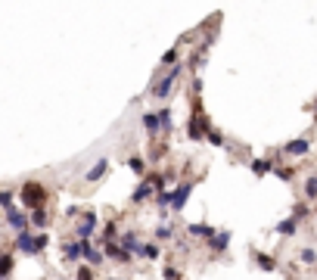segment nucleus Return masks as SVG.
I'll return each mask as SVG.
<instances>
[{"mask_svg": "<svg viewBox=\"0 0 317 280\" xmlns=\"http://www.w3.org/2000/svg\"><path fill=\"white\" fill-rule=\"evenodd\" d=\"M162 280H180V271H177L174 265H168V268L162 271Z\"/></svg>", "mask_w": 317, "mask_h": 280, "instance_id": "30", "label": "nucleus"}, {"mask_svg": "<svg viewBox=\"0 0 317 280\" xmlns=\"http://www.w3.org/2000/svg\"><path fill=\"white\" fill-rule=\"evenodd\" d=\"M13 196H16L13 190H0V205H4V209H7V212L13 209Z\"/></svg>", "mask_w": 317, "mask_h": 280, "instance_id": "28", "label": "nucleus"}, {"mask_svg": "<svg viewBox=\"0 0 317 280\" xmlns=\"http://www.w3.org/2000/svg\"><path fill=\"white\" fill-rule=\"evenodd\" d=\"M190 193H193V184L190 181H183L180 187H174V190H171V212H180L183 205H186V199H190Z\"/></svg>", "mask_w": 317, "mask_h": 280, "instance_id": "4", "label": "nucleus"}, {"mask_svg": "<svg viewBox=\"0 0 317 280\" xmlns=\"http://www.w3.org/2000/svg\"><path fill=\"white\" fill-rule=\"evenodd\" d=\"M274 231L280 234V237H292L295 231H298V218L292 215V218H283L280 224H274Z\"/></svg>", "mask_w": 317, "mask_h": 280, "instance_id": "11", "label": "nucleus"}, {"mask_svg": "<svg viewBox=\"0 0 317 280\" xmlns=\"http://www.w3.org/2000/svg\"><path fill=\"white\" fill-rule=\"evenodd\" d=\"M205 137H209V143H215V146H224V143H227V137H224L221 131H215V128H209V134H205Z\"/></svg>", "mask_w": 317, "mask_h": 280, "instance_id": "25", "label": "nucleus"}, {"mask_svg": "<svg viewBox=\"0 0 317 280\" xmlns=\"http://www.w3.org/2000/svg\"><path fill=\"white\" fill-rule=\"evenodd\" d=\"M227 243H230V231H221V234H215L212 240H209V249L218 255V252H227Z\"/></svg>", "mask_w": 317, "mask_h": 280, "instance_id": "10", "label": "nucleus"}, {"mask_svg": "<svg viewBox=\"0 0 317 280\" xmlns=\"http://www.w3.org/2000/svg\"><path fill=\"white\" fill-rule=\"evenodd\" d=\"M128 165H131V172H134V175H140V178L146 175V162H143L140 156H131V159H128Z\"/></svg>", "mask_w": 317, "mask_h": 280, "instance_id": "21", "label": "nucleus"}, {"mask_svg": "<svg viewBox=\"0 0 317 280\" xmlns=\"http://www.w3.org/2000/svg\"><path fill=\"white\" fill-rule=\"evenodd\" d=\"M156 193H159L156 187L149 184V181H143V184L137 187V190H134V196H131V202H134V205H140V202H146V199H153Z\"/></svg>", "mask_w": 317, "mask_h": 280, "instance_id": "9", "label": "nucleus"}, {"mask_svg": "<svg viewBox=\"0 0 317 280\" xmlns=\"http://www.w3.org/2000/svg\"><path fill=\"white\" fill-rule=\"evenodd\" d=\"M274 175H277L280 181H292V178H295V172H292V168H286V165H280V168H274Z\"/></svg>", "mask_w": 317, "mask_h": 280, "instance_id": "27", "label": "nucleus"}, {"mask_svg": "<svg viewBox=\"0 0 317 280\" xmlns=\"http://www.w3.org/2000/svg\"><path fill=\"white\" fill-rule=\"evenodd\" d=\"M159 122H162V131L168 134V131L174 128V122H171V109H159Z\"/></svg>", "mask_w": 317, "mask_h": 280, "instance_id": "22", "label": "nucleus"}, {"mask_svg": "<svg viewBox=\"0 0 317 280\" xmlns=\"http://www.w3.org/2000/svg\"><path fill=\"white\" fill-rule=\"evenodd\" d=\"M283 153H286V156H295V159H298V156H308V153H311V140H308V137H295V140H289V143L283 146Z\"/></svg>", "mask_w": 317, "mask_h": 280, "instance_id": "5", "label": "nucleus"}, {"mask_svg": "<svg viewBox=\"0 0 317 280\" xmlns=\"http://www.w3.org/2000/svg\"><path fill=\"white\" fill-rule=\"evenodd\" d=\"M106 255L112 261H131V252L121 249V243H106Z\"/></svg>", "mask_w": 317, "mask_h": 280, "instance_id": "13", "label": "nucleus"}, {"mask_svg": "<svg viewBox=\"0 0 317 280\" xmlns=\"http://www.w3.org/2000/svg\"><path fill=\"white\" fill-rule=\"evenodd\" d=\"M106 168H109V162H106V159H100L97 165H90V172L84 175V181H90V184H93V181H100V178L106 175Z\"/></svg>", "mask_w": 317, "mask_h": 280, "instance_id": "17", "label": "nucleus"}, {"mask_svg": "<svg viewBox=\"0 0 317 280\" xmlns=\"http://www.w3.org/2000/svg\"><path fill=\"white\" fill-rule=\"evenodd\" d=\"M305 199H317V175H311L305 181Z\"/></svg>", "mask_w": 317, "mask_h": 280, "instance_id": "23", "label": "nucleus"}, {"mask_svg": "<svg viewBox=\"0 0 317 280\" xmlns=\"http://www.w3.org/2000/svg\"><path fill=\"white\" fill-rule=\"evenodd\" d=\"M249 168H252L255 175H268V172H274V162H271V159H255Z\"/></svg>", "mask_w": 317, "mask_h": 280, "instance_id": "19", "label": "nucleus"}, {"mask_svg": "<svg viewBox=\"0 0 317 280\" xmlns=\"http://www.w3.org/2000/svg\"><path fill=\"white\" fill-rule=\"evenodd\" d=\"M28 221H31V218H28L25 212H19V209H10V212H7V224H10L16 234H25V231H28Z\"/></svg>", "mask_w": 317, "mask_h": 280, "instance_id": "6", "label": "nucleus"}, {"mask_svg": "<svg viewBox=\"0 0 317 280\" xmlns=\"http://www.w3.org/2000/svg\"><path fill=\"white\" fill-rule=\"evenodd\" d=\"M115 231H118V228H115V224L109 221V224H106V243H112V237H115Z\"/></svg>", "mask_w": 317, "mask_h": 280, "instance_id": "32", "label": "nucleus"}, {"mask_svg": "<svg viewBox=\"0 0 317 280\" xmlns=\"http://www.w3.org/2000/svg\"><path fill=\"white\" fill-rule=\"evenodd\" d=\"M314 109H317V100H314Z\"/></svg>", "mask_w": 317, "mask_h": 280, "instance_id": "33", "label": "nucleus"}, {"mask_svg": "<svg viewBox=\"0 0 317 280\" xmlns=\"http://www.w3.org/2000/svg\"><path fill=\"white\" fill-rule=\"evenodd\" d=\"M186 231H190V237H202V240H212V237L218 234L215 228H209V224H190Z\"/></svg>", "mask_w": 317, "mask_h": 280, "instance_id": "16", "label": "nucleus"}, {"mask_svg": "<svg viewBox=\"0 0 317 280\" xmlns=\"http://www.w3.org/2000/svg\"><path fill=\"white\" fill-rule=\"evenodd\" d=\"M143 131L149 137H159V131H162V122H159V112H143Z\"/></svg>", "mask_w": 317, "mask_h": 280, "instance_id": "8", "label": "nucleus"}, {"mask_svg": "<svg viewBox=\"0 0 317 280\" xmlns=\"http://www.w3.org/2000/svg\"><path fill=\"white\" fill-rule=\"evenodd\" d=\"M31 224H34V228H37V231H41V228H47V212H44V209H37V212H31Z\"/></svg>", "mask_w": 317, "mask_h": 280, "instance_id": "24", "label": "nucleus"}, {"mask_svg": "<svg viewBox=\"0 0 317 280\" xmlns=\"http://www.w3.org/2000/svg\"><path fill=\"white\" fill-rule=\"evenodd\" d=\"M84 258H87V265H103V252L93 249L90 240H84Z\"/></svg>", "mask_w": 317, "mask_h": 280, "instance_id": "14", "label": "nucleus"}, {"mask_svg": "<svg viewBox=\"0 0 317 280\" xmlns=\"http://www.w3.org/2000/svg\"><path fill=\"white\" fill-rule=\"evenodd\" d=\"M177 60H180V47H171V50H168V53L162 56V63H159V66H162V69H165V66H171V69H174V66H177Z\"/></svg>", "mask_w": 317, "mask_h": 280, "instance_id": "20", "label": "nucleus"}, {"mask_svg": "<svg viewBox=\"0 0 317 280\" xmlns=\"http://www.w3.org/2000/svg\"><path fill=\"white\" fill-rule=\"evenodd\" d=\"M78 280H93V268H78Z\"/></svg>", "mask_w": 317, "mask_h": 280, "instance_id": "31", "label": "nucleus"}, {"mask_svg": "<svg viewBox=\"0 0 317 280\" xmlns=\"http://www.w3.org/2000/svg\"><path fill=\"white\" fill-rule=\"evenodd\" d=\"M302 261H305V265H314V261H317V249L305 246V249H302Z\"/></svg>", "mask_w": 317, "mask_h": 280, "instance_id": "29", "label": "nucleus"}, {"mask_svg": "<svg viewBox=\"0 0 317 280\" xmlns=\"http://www.w3.org/2000/svg\"><path fill=\"white\" fill-rule=\"evenodd\" d=\"M16 246H19V249H22L25 255H37V252H41V249L47 246V237H44V234H37V237H31V234L25 231V234H16Z\"/></svg>", "mask_w": 317, "mask_h": 280, "instance_id": "3", "label": "nucleus"}, {"mask_svg": "<svg viewBox=\"0 0 317 280\" xmlns=\"http://www.w3.org/2000/svg\"><path fill=\"white\" fill-rule=\"evenodd\" d=\"M22 205L25 209H31V212H37V209H44V202H47V190L37 181H28V184H22Z\"/></svg>", "mask_w": 317, "mask_h": 280, "instance_id": "2", "label": "nucleus"}, {"mask_svg": "<svg viewBox=\"0 0 317 280\" xmlns=\"http://www.w3.org/2000/svg\"><path fill=\"white\" fill-rule=\"evenodd\" d=\"M62 255H66L69 261H75V258H84V240H75V243H66V246H62Z\"/></svg>", "mask_w": 317, "mask_h": 280, "instance_id": "12", "label": "nucleus"}, {"mask_svg": "<svg viewBox=\"0 0 317 280\" xmlns=\"http://www.w3.org/2000/svg\"><path fill=\"white\" fill-rule=\"evenodd\" d=\"M255 265H258L261 271H277V258H274V255H265V252H258V249H255Z\"/></svg>", "mask_w": 317, "mask_h": 280, "instance_id": "15", "label": "nucleus"}, {"mask_svg": "<svg viewBox=\"0 0 317 280\" xmlns=\"http://www.w3.org/2000/svg\"><path fill=\"white\" fill-rule=\"evenodd\" d=\"M13 265H16L13 255L10 252H0V277H10L13 274Z\"/></svg>", "mask_w": 317, "mask_h": 280, "instance_id": "18", "label": "nucleus"}, {"mask_svg": "<svg viewBox=\"0 0 317 280\" xmlns=\"http://www.w3.org/2000/svg\"><path fill=\"white\" fill-rule=\"evenodd\" d=\"M93 231H97V215H93V212H87V215H84L78 224H75V234H78L81 240H87Z\"/></svg>", "mask_w": 317, "mask_h": 280, "instance_id": "7", "label": "nucleus"}, {"mask_svg": "<svg viewBox=\"0 0 317 280\" xmlns=\"http://www.w3.org/2000/svg\"><path fill=\"white\" fill-rule=\"evenodd\" d=\"M180 72H183V66H174L171 72L159 75V81H149V90H153V97H156V100H168V97H171V87L177 84Z\"/></svg>", "mask_w": 317, "mask_h": 280, "instance_id": "1", "label": "nucleus"}, {"mask_svg": "<svg viewBox=\"0 0 317 280\" xmlns=\"http://www.w3.org/2000/svg\"><path fill=\"white\" fill-rule=\"evenodd\" d=\"M156 237H159V240L174 237V224H159V228H156Z\"/></svg>", "mask_w": 317, "mask_h": 280, "instance_id": "26", "label": "nucleus"}]
</instances>
